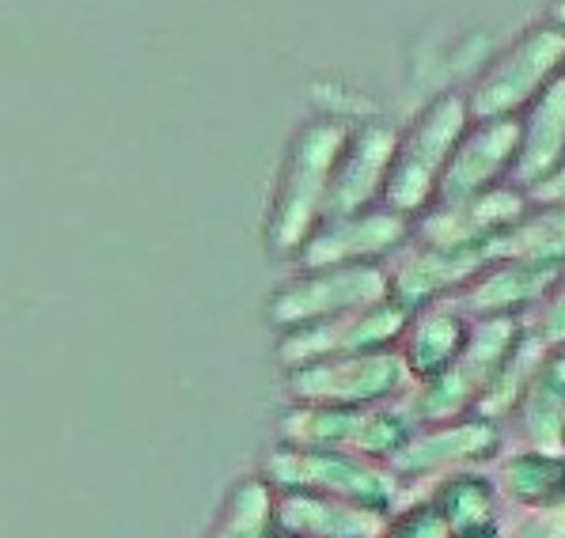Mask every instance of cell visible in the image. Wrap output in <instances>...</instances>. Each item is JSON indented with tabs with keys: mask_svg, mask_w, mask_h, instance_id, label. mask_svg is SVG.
I'll return each instance as SVG.
<instances>
[{
	"mask_svg": "<svg viewBox=\"0 0 565 538\" xmlns=\"http://www.w3.org/2000/svg\"><path fill=\"white\" fill-rule=\"evenodd\" d=\"M471 129V107L463 92H445L398 133L395 163H391L384 205L417 220L440 197V182L451 163V152Z\"/></svg>",
	"mask_w": 565,
	"mask_h": 538,
	"instance_id": "obj_1",
	"label": "cell"
},
{
	"mask_svg": "<svg viewBox=\"0 0 565 538\" xmlns=\"http://www.w3.org/2000/svg\"><path fill=\"white\" fill-rule=\"evenodd\" d=\"M565 73V31L558 23H535L509 42L490 61L482 76L467 88V107L475 121L520 118L527 107Z\"/></svg>",
	"mask_w": 565,
	"mask_h": 538,
	"instance_id": "obj_2",
	"label": "cell"
},
{
	"mask_svg": "<svg viewBox=\"0 0 565 538\" xmlns=\"http://www.w3.org/2000/svg\"><path fill=\"white\" fill-rule=\"evenodd\" d=\"M345 144H350V133L338 121H316L297 137V149L289 155V171L281 182V197H277V247H300L303 239H311V224L319 220V213L330 209V186H334V171Z\"/></svg>",
	"mask_w": 565,
	"mask_h": 538,
	"instance_id": "obj_3",
	"label": "cell"
},
{
	"mask_svg": "<svg viewBox=\"0 0 565 538\" xmlns=\"http://www.w3.org/2000/svg\"><path fill=\"white\" fill-rule=\"evenodd\" d=\"M505 424L482 418V413H467V418L456 421L417 424L414 437L406 440L403 451L387 466L403 485H433L448 478V474L482 471L486 463H498L505 455Z\"/></svg>",
	"mask_w": 565,
	"mask_h": 538,
	"instance_id": "obj_4",
	"label": "cell"
},
{
	"mask_svg": "<svg viewBox=\"0 0 565 538\" xmlns=\"http://www.w3.org/2000/svg\"><path fill=\"white\" fill-rule=\"evenodd\" d=\"M303 379L311 384L308 398H316L319 406H342V410H372V406L398 402L414 387L398 345L319 361L303 372Z\"/></svg>",
	"mask_w": 565,
	"mask_h": 538,
	"instance_id": "obj_5",
	"label": "cell"
},
{
	"mask_svg": "<svg viewBox=\"0 0 565 538\" xmlns=\"http://www.w3.org/2000/svg\"><path fill=\"white\" fill-rule=\"evenodd\" d=\"M532 202L520 186H498L490 194L463 197V202H437L414 220V243L429 247H451V250H490L512 224L520 220Z\"/></svg>",
	"mask_w": 565,
	"mask_h": 538,
	"instance_id": "obj_6",
	"label": "cell"
},
{
	"mask_svg": "<svg viewBox=\"0 0 565 538\" xmlns=\"http://www.w3.org/2000/svg\"><path fill=\"white\" fill-rule=\"evenodd\" d=\"M380 300H391L387 266H330L289 284L274 303V319L281 326H316Z\"/></svg>",
	"mask_w": 565,
	"mask_h": 538,
	"instance_id": "obj_7",
	"label": "cell"
},
{
	"mask_svg": "<svg viewBox=\"0 0 565 538\" xmlns=\"http://www.w3.org/2000/svg\"><path fill=\"white\" fill-rule=\"evenodd\" d=\"M490 262V250H451L411 239L387 266L391 300L403 303L406 311L429 308V303L440 300H456Z\"/></svg>",
	"mask_w": 565,
	"mask_h": 538,
	"instance_id": "obj_8",
	"label": "cell"
},
{
	"mask_svg": "<svg viewBox=\"0 0 565 538\" xmlns=\"http://www.w3.org/2000/svg\"><path fill=\"white\" fill-rule=\"evenodd\" d=\"M414 239V220L391 205L334 216L319 236L308 239V266H380L391 262Z\"/></svg>",
	"mask_w": 565,
	"mask_h": 538,
	"instance_id": "obj_9",
	"label": "cell"
},
{
	"mask_svg": "<svg viewBox=\"0 0 565 538\" xmlns=\"http://www.w3.org/2000/svg\"><path fill=\"white\" fill-rule=\"evenodd\" d=\"M516 152H520V118H493V121L471 118V129H467L463 141L451 152L437 202H463V197H478L498 186H509L512 168H516Z\"/></svg>",
	"mask_w": 565,
	"mask_h": 538,
	"instance_id": "obj_10",
	"label": "cell"
},
{
	"mask_svg": "<svg viewBox=\"0 0 565 538\" xmlns=\"http://www.w3.org/2000/svg\"><path fill=\"white\" fill-rule=\"evenodd\" d=\"M565 266L524 262V258H493L482 273L456 297V308L471 323L478 319H527L543 303Z\"/></svg>",
	"mask_w": 565,
	"mask_h": 538,
	"instance_id": "obj_11",
	"label": "cell"
},
{
	"mask_svg": "<svg viewBox=\"0 0 565 538\" xmlns=\"http://www.w3.org/2000/svg\"><path fill=\"white\" fill-rule=\"evenodd\" d=\"M411 311L395 300H380L369 308H358L350 315L327 319V323L303 326V334H297L289 342V353H300V361L319 364L330 357H353V353H372V349H387L398 345L406 330Z\"/></svg>",
	"mask_w": 565,
	"mask_h": 538,
	"instance_id": "obj_12",
	"label": "cell"
},
{
	"mask_svg": "<svg viewBox=\"0 0 565 538\" xmlns=\"http://www.w3.org/2000/svg\"><path fill=\"white\" fill-rule=\"evenodd\" d=\"M395 149H398V129L391 126H369L361 133H353L334 171L330 213L345 216V213L372 209V205H384Z\"/></svg>",
	"mask_w": 565,
	"mask_h": 538,
	"instance_id": "obj_13",
	"label": "cell"
},
{
	"mask_svg": "<svg viewBox=\"0 0 565 538\" xmlns=\"http://www.w3.org/2000/svg\"><path fill=\"white\" fill-rule=\"evenodd\" d=\"M467 334H471V319L456 308V300H440L411 311L403 337H398V353H403L414 384L451 368L459 353H463Z\"/></svg>",
	"mask_w": 565,
	"mask_h": 538,
	"instance_id": "obj_14",
	"label": "cell"
},
{
	"mask_svg": "<svg viewBox=\"0 0 565 538\" xmlns=\"http://www.w3.org/2000/svg\"><path fill=\"white\" fill-rule=\"evenodd\" d=\"M565 163V73L520 115V152L512 186L535 190Z\"/></svg>",
	"mask_w": 565,
	"mask_h": 538,
	"instance_id": "obj_15",
	"label": "cell"
},
{
	"mask_svg": "<svg viewBox=\"0 0 565 538\" xmlns=\"http://www.w3.org/2000/svg\"><path fill=\"white\" fill-rule=\"evenodd\" d=\"M501 501L520 512L565 508V451L505 448L493 474Z\"/></svg>",
	"mask_w": 565,
	"mask_h": 538,
	"instance_id": "obj_16",
	"label": "cell"
},
{
	"mask_svg": "<svg viewBox=\"0 0 565 538\" xmlns=\"http://www.w3.org/2000/svg\"><path fill=\"white\" fill-rule=\"evenodd\" d=\"M429 501L440 508V516L448 519L451 535H482L501 527V489L493 482V474L486 471H463L448 474V478L429 485Z\"/></svg>",
	"mask_w": 565,
	"mask_h": 538,
	"instance_id": "obj_17",
	"label": "cell"
},
{
	"mask_svg": "<svg viewBox=\"0 0 565 538\" xmlns=\"http://www.w3.org/2000/svg\"><path fill=\"white\" fill-rule=\"evenodd\" d=\"M505 437H512V448L565 451V384L551 376V364L539 372V379L512 410Z\"/></svg>",
	"mask_w": 565,
	"mask_h": 538,
	"instance_id": "obj_18",
	"label": "cell"
},
{
	"mask_svg": "<svg viewBox=\"0 0 565 538\" xmlns=\"http://www.w3.org/2000/svg\"><path fill=\"white\" fill-rule=\"evenodd\" d=\"M285 524L308 538H380L387 516L338 497H297L285 512Z\"/></svg>",
	"mask_w": 565,
	"mask_h": 538,
	"instance_id": "obj_19",
	"label": "cell"
},
{
	"mask_svg": "<svg viewBox=\"0 0 565 538\" xmlns=\"http://www.w3.org/2000/svg\"><path fill=\"white\" fill-rule=\"evenodd\" d=\"M493 258L565 266V205H532L493 243Z\"/></svg>",
	"mask_w": 565,
	"mask_h": 538,
	"instance_id": "obj_20",
	"label": "cell"
},
{
	"mask_svg": "<svg viewBox=\"0 0 565 538\" xmlns=\"http://www.w3.org/2000/svg\"><path fill=\"white\" fill-rule=\"evenodd\" d=\"M524 334L543 353H551V357H558L565 349V269L558 281H554V289L543 297V303L524 319Z\"/></svg>",
	"mask_w": 565,
	"mask_h": 538,
	"instance_id": "obj_21",
	"label": "cell"
},
{
	"mask_svg": "<svg viewBox=\"0 0 565 538\" xmlns=\"http://www.w3.org/2000/svg\"><path fill=\"white\" fill-rule=\"evenodd\" d=\"M380 538H456V535H451L448 519L440 516V508L429 497H422L391 512Z\"/></svg>",
	"mask_w": 565,
	"mask_h": 538,
	"instance_id": "obj_22",
	"label": "cell"
},
{
	"mask_svg": "<svg viewBox=\"0 0 565 538\" xmlns=\"http://www.w3.org/2000/svg\"><path fill=\"white\" fill-rule=\"evenodd\" d=\"M501 538H565V508H527L501 527Z\"/></svg>",
	"mask_w": 565,
	"mask_h": 538,
	"instance_id": "obj_23",
	"label": "cell"
},
{
	"mask_svg": "<svg viewBox=\"0 0 565 538\" xmlns=\"http://www.w3.org/2000/svg\"><path fill=\"white\" fill-rule=\"evenodd\" d=\"M527 202L532 205H565V163L551 179L539 182L535 190H527Z\"/></svg>",
	"mask_w": 565,
	"mask_h": 538,
	"instance_id": "obj_24",
	"label": "cell"
},
{
	"mask_svg": "<svg viewBox=\"0 0 565 538\" xmlns=\"http://www.w3.org/2000/svg\"><path fill=\"white\" fill-rule=\"evenodd\" d=\"M551 376L558 379V384H565V349L558 353V357H551Z\"/></svg>",
	"mask_w": 565,
	"mask_h": 538,
	"instance_id": "obj_25",
	"label": "cell"
},
{
	"mask_svg": "<svg viewBox=\"0 0 565 538\" xmlns=\"http://www.w3.org/2000/svg\"><path fill=\"white\" fill-rule=\"evenodd\" d=\"M551 23H558V28L565 31V0H554L551 4Z\"/></svg>",
	"mask_w": 565,
	"mask_h": 538,
	"instance_id": "obj_26",
	"label": "cell"
}]
</instances>
